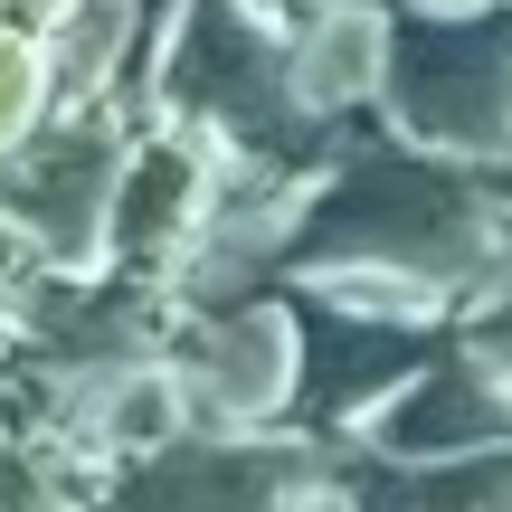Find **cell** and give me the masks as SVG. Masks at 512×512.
I'll return each instance as SVG.
<instances>
[{"label": "cell", "mask_w": 512, "mask_h": 512, "mask_svg": "<svg viewBox=\"0 0 512 512\" xmlns=\"http://www.w3.org/2000/svg\"><path fill=\"white\" fill-rule=\"evenodd\" d=\"M114 181H124L114 114L86 95L76 114H48L0 162V219L29 238V256L48 275H76V266H95L114 247Z\"/></svg>", "instance_id": "obj_1"}, {"label": "cell", "mask_w": 512, "mask_h": 512, "mask_svg": "<svg viewBox=\"0 0 512 512\" xmlns=\"http://www.w3.org/2000/svg\"><path fill=\"white\" fill-rule=\"evenodd\" d=\"M200 190V162H190L181 143H152L124 162V181H114V247L124 256H152L181 228V200Z\"/></svg>", "instance_id": "obj_2"}, {"label": "cell", "mask_w": 512, "mask_h": 512, "mask_svg": "<svg viewBox=\"0 0 512 512\" xmlns=\"http://www.w3.org/2000/svg\"><path fill=\"white\" fill-rule=\"evenodd\" d=\"M57 95H67V76H57V48L0 19V162H10V152L57 114Z\"/></svg>", "instance_id": "obj_3"}, {"label": "cell", "mask_w": 512, "mask_h": 512, "mask_svg": "<svg viewBox=\"0 0 512 512\" xmlns=\"http://www.w3.org/2000/svg\"><path fill=\"white\" fill-rule=\"evenodd\" d=\"M10 351H19V342H10V332H0V380H10Z\"/></svg>", "instance_id": "obj_6"}, {"label": "cell", "mask_w": 512, "mask_h": 512, "mask_svg": "<svg viewBox=\"0 0 512 512\" xmlns=\"http://www.w3.org/2000/svg\"><path fill=\"white\" fill-rule=\"evenodd\" d=\"M0 512H76V503H57V484H48V465H38V456L0 446Z\"/></svg>", "instance_id": "obj_4"}, {"label": "cell", "mask_w": 512, "mask_h": 512, "mask_svg": "<svg viewBox=\"0 0 512 512\" xmlns=\"http://www.w3.org/2000/svg\"><path fill=\"white\" fill-rule=\"evenodd\" d=\"M38 275H48V266L29 256V238H19V228L0 219V323H10V313L29 304V285H38Z\"/></svg>", "instance_id": "obj_5"}]
</instances>
